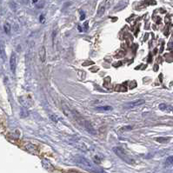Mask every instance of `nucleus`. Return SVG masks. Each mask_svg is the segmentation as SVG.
Returning a JSON list of instances; mask_svg holds the SVG:
<instances>
[{"label": "nucleus", "instance_id": "39448f33", "mask_svg": "<svg viewBox=\"0 0 173 173\" xmlns=\"http://www.w3.org/2000/svg\"><path fill=\"white\" fill-rule=\"evenodd\" d=\"M25 149L27 151H29L30 153L34 154V155H37L38 154V149L37 146H35L32 144H26L25 145Z\"/></svg>", "mask_w": 173, "mask_h": 173}, {"label": "nucleus", "instance_id": "f257e3e1", "mask_svg": "<svg viewBox=\"0 0 173 173\" xmlns=\"http://www.w3.org/2000/svg\"><path fill=\"white\" fill-rule=\"evenodd\" d=\"M74 162L80 167H82L83 169L89 170L92 172H95V173H100V170L98 168L96 167L95 164H93L91 161H89L87 158H85L82 156H77L74 158Z\"/></svg>", "mask_w": 173, "mask_h": 173}, {"label": "nucleus", "instance_id": "7ed1b4c3", "mask_svg": "<svg viewBox=\"0 0 173 173\" xmlns=\"http://www.w3.org/2000/svg\"><path fill=\"white\" fill-rule=\"evenodd\" d=\"M80 124H82L83 125V127L85 128V130H86V131H87L90 134H92V135H95V134H96L95 129L93 128V126L91 124V123H90L89 121L83 120V118H82V120L80 121Z\"/></svg>", "mask_w": 173, "mask_h": 173}, {"label": "nucleus", "instance_id": "9d476101", "mask_svg": "<svg viewBox=\"0 0 173 173\" xmlns=\"http://www.w3.org/2000/svg\"><path fill=\"white\" fill-rule=\"evenodd\" d=\"M45 56H46L45 49L44 46H43V47L41 48V50L39 51V57H40V58H41V60H42L43 62H44L45 59Z\"/></svg>", "mask_w": 173, "mask_h": 173}, {"label": "nucleus", "instance_id": "a211bd4d", "mask_svg": "<svg viewBox=\"0 0 173 173\" xmlns=\"http://www.w3.org/2000/svg\"><path fill=\"white\" fill-rule=\"evenodd\" d=\"M64 173H81V172H79V171H77V170H67L66 172H64Z\"/></svg>", "mask_w": 173, "mask_h": 173}, {"label": "nucleus", "instance_id": "6e6552de", "mask_svg": "<svg viewBox=\"0 0 173 173\" xmlns=\"http://www.w3.org/2000/svg\"><path fill=\"white\" fill-rule=\"evenodd\" d=\"M95 109L97 111H102V112H108V111H112V107L109 106V105H105V106H99V107H96Z\"/></svg>", "mask_w": 173, "mask_h": 173}, {"label": "nucleus", "instance_id": "dca6fc26", "mask_svg": "<svg viewBox=\"0 0 173 173\" xmlns=\"http://www.w3.org/2000/svg\"><path fill=\"white\" fill-rule=\"evenodd\" d=\"M10 25H8V24H5V32L7 33V34H9V32H10Z\"/></svg>", "mask_w": 173, "mask_h": 173}, {"label": "nucleus", "instance_id": "2eb2a0df", "mask_svg": "<svg viewBox=\"0 0 173 173\" xmlns=\"http://www.w3.org/2000/svg\"><path fill=\"white\" fill-rule=\"evenodd\" d=\"M0 53H1V56L3 58H5V50H4V46L2 45L0 47Z\"/></svg>", "mask_w": 173, "mask_h": 173}, {"label": "nucleus", "instance_id": "20e7f679", "mask_svg": "<svg viewBox=\"0 0 173 173\" xmlns=\"http://www.w3.org/2000/svg\"><path fill=\"white\" fill-rule=\"evenodd\" d=\"M10 67L11 70L13 73H15L16 71V68H17V57L15 53H12L11 56V59H10Z\"/></svg>", "mask_w": 173, "mask_h": 173}, {"label": "nucleus", "instance_id": "423d86ee", "mask_svg": "<svg viewBox=\"0 0 173 173\" xmlns=\"http://www.w3.org/2000/svg\"><path fill=\"white\" fill-rule=\"evenodd\" d=\"M159 109L164 112H168V113H173V106L171 105H168L165 104H161L159 105Z\"/></svg>", "mask_w": 173, "mask_h": 173}, {"label": "nucleus", "instance_id": "f03ea898", "mask_svg": "<svg viewBox=\"0 0 173 173\" xmlns=\"http://www.w3.org/2000/svg\"><path fill=\"white\" fill-rule=\"evenodd\" d=\"M113 150H114V152H115L120 158H122L124 161H125V162H127V163H129V164H133V163H134V160H133L132 158H130V156H129L128 154H126V152H125V151H124L122 148L116 147V148L113 149Z\"/></svg>", "mask_w": 173, "mask_h": 173}, {"label": "nucleus", "instance_id": "4468645a", "mask_svg": "<svg viewBox=\"0 0 173 173\" xmlns=\"http://www.w3.org/2000/svg\"><path fill=\"white\" fill-rule=\"evenodd\" d=\"M132 126H124L123 128L120 129V132H124L126 131H130V130H132Z\"/></svg>", "mask_w": 173, "mask_h": 173}, {"label": "nucleus", "instance_id": "412c9836", "mask_svg": "<svg viewBox=\"0 0 173 173\" xmlns=\"http://www.w3.org/2000/svg\"><path fill=\"white\" fill-rule=\"evenodd\" d=\"M84 28H85V30L88 29V22H85L84 23Z\"/></svg>", "mask_w": 173, "mask_h": 173}, {"label": "nucleus", "instance_id": "aec40b11", "mask_svg": "<svg viewBox=\"0 0 173 173\" xmlns=\"http://www.w3.org/2000/svg\"><path fill=\"white\" fill-rule=\"evenodd\" d=\"M124 55V53H123V51H120V53H118V54L117 55V57H122Z\"/></svg>", "mask_w": 173, "mask_h": 173}, {"label": "nucleus", "instance_id": "1a4fd4ad", "mask_svg": "<svg viewBox=\"0 0 173 173\" xmlns=\"http://www.w3.org/2000/svg\"><path fill=\"white\" fill-rule=\"evenodd\" d=\"M43 165L45 166V169H47V170H54V167L51 165V164L48 160H43Z\"/></svg>", "mask_w": 173, "mask_h": 173}, {"label": "nucleus", "instance_id": "6ab92c4d", "mask_svg": "<svg viewBox=\"0 0 173 173\" xmlns=\"http://www.w3.org/2000/svg\"><path fill=\"white\" fill-rule=\"evenodd\" d=\"M56 34H57V31H54L53 33H52V39L53 41H55V38H56Z\"/></svg>", "mask_w": 173, "mask_h": 173}, {"label": "nucleus", "instance_id": "9b49d317", "mask_svg": "<svg viewBox=\"0 0 173 173\" xmlns=\"http://www.w3.org/2000/svg\"><path fill=\"white\" fill-rule=\"evenodd\" d=\"M115 91L116 92H126L127 91V88L124 85H121V84H118L115 87Z\"/></svg>", "mask_w": 173, "mask_h": 173}, {"label": "nucleus", "instance_id": "0eeeda50", "mask_svg": "<svg viewBox=\"0 0 173 173\" xmlns=\"http://www.w3.org/2000/svg\"><path fill=\"white\" fill-rule=\"evenodd\" d=\"M144 102L145 101L144 99H138V100H135V101H132V102H130L129 104H127V105H128V107L133 108V107H137V106L144 104Z\"/></svg>", "mask_w": 173, "mask_h": 173}, {"label": "nucleus", "instance_id": "f8f14e48", "mask_svg": "<svg viewBox=\"0 0 173 173\" xmlns=\"http://www.w3.org/2000/svg\"><path fill=\"white\" fill-rule=\"evenodd\" d=\"M171 164H173V156L167 158V159H166V161H165V165H166V166H170V165H171Z\"/></svg>", "mask_w": 173, "mask_h": 173}, {"label": "nucleus", "instance_id": "4be33fe9", "mask_svg": "<svg viewBox=\"0 0 173 173\" xmlns=\"http://www.w3.org/2000/svg\"><path fill=\"white\" fill-rule=\"evenodd\" d=\"M84 17H85L84 14H83V13H82V17H80V18H81V20H83V19H84Z\"/></svg>", "mask_w": 173, "mask_h": 173}, {"label": "nucleus", "instance_id": "5701e85b", "mask_svg": "<svg viewBox=\"0 0 173 173\" xmlns=\"http://www.w3.org/2000/svg\"><path fill=\"white\" fill-rule=\"evenodd\" d=\"M78 31H83V30H82V28H81L80 26H78Z\"/></svg>", "mask_w": 173, "mask_h": 173}, {"label": "nucleus", "instance_id": "ddd939ff", "mask_svg": "<svg viewBox=\"0 0 173 173\" xmlns=\"http://www.w3.org/2000/svg\"><path fill=\"white\" fill-rule=\"evenodd\" d=\"M156 140L159 143H167L170 140V138H157Z\"/></svg>", "mask_w": 173, "mask_h": 173}, {"label": "nucleus", "instance_id": "b1692460", "mask_svg": "<svg viewBox=\"0 0 173 173\" xmlns=\"http://www.w3.org/2000/svg\"><path fill=\"white\" fill-rule=\"evenodd\" d=\"M38 0H32V2H34V3H36V2H37Z\"/></svg>", "mask_w": 173, "mask_h": 173}, {"label": "nucleus", "instance_id": "f3484780", "mask_svg": "<svg viewBox=\"0 0 173 173\" xmlns=\"http://www.w3.org/2000/svg\"><path fill=\"white\" fill-rule=\"evenodd\" d=\"M104 7H101L100 10H99V11H98V16H99V17L102 16V15L104 14Z\"/></svg>", "mask_w": 173, "mask_h": 173}]
</instances>
